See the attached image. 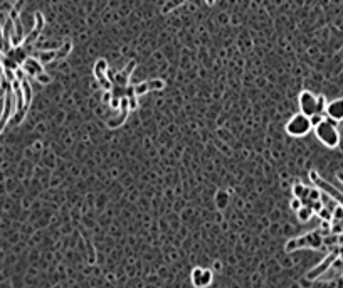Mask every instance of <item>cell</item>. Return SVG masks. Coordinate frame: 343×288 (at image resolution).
I'll use <instances>...</instances> for the list:
<instances>
[{
  "mask_svg": "<svg viewBox=\"0 0 343 288\" xmlns=\"http://www.w3.org/2000/svg\"><path fill=\"white\" fill-rule=\"evenodd\" d=\"M313 130H315V136L326 149H337L340 145V133H338L337 121L330 120L328 116H325L318 125H315Z\"/></svg>",
  "mask_w": 343,
  "mask_h": 288,
  "instance_id": "1",
  "label": "cell"
},
{
  "mask_svg": "<svg viewBox=\"0 0 343 288\" xmlns=\"http://www.w3.org/2000/svg\"><path fill=\"white\" fill-rule=\"evenodd\" d=\"M313 130V125H311L310 116L303 115V113H296L286 123V133L293 138H301V136H306L310 132Z\"/></svg>",
  "mask_w": 343,
  "mask_h": 288,
  "instance_id": "2",
  "label": "cell"
},
{
  "mask_svg": "<svg viewBox=\"0 0 343 288\" xmlns=\"http://www.w3.org/2000/svg\"><path fill=\"white\" fill-rule=\"evenodd\" d=\"M323 243V238L320 236L318 231H311V233L304 234V236H300L296 238V240H291L288 241V244H286V251L291 253L295 251V249H300V248H320Z\"/></svg>",
  "mask_w": 343,
  "mask_h": 288,
  "instance_id": "3",
  "label": "cell"
},
{
  "mask_svg": "<svg viewBox=\"0 0 343 288\" xmlns=\"http://www.w3.org/2000/svg\"><path fill=\"white\" fill-rule=\"evenodd\" d=\"M310 179L316 185V189H320V191L325 192V194L328 196V197H331L333 200H337L340 206H343V192L338 191L337 187H333L330 182L323 180L322 177L318 176V172H316V170H311V172H310Z\"/></svg>",
  "mask_w": 343,
  "mask_h": 288,
  "instance_id": "4",
  "label": "cell"
},
{
  "mask_svg": "<svg viewBox=\"0 0 343 288\" xmlns=\"http://www.w3.org/2000/svg\"><path fill=\"white\" fill-rule=\"evenodd\" d=\"M298 106L300 113L306 116H313L315 113H318V96L308 89L301 91L298 96Z\"/></svg>",
  "mask_w": 343,
  "mask_h": 288,
  "instance_id": "5",
  "label": "cell"
},
{
  "mask_svg": "<svg viewBox=\"0 0 343 288\" xmlns=\"http://www.w3.org/2000/svg\"><path fill=\"white\" fill-rule=\"evenodd\" d=\"M14 113H15L14 91H12V86H9V88L5 89V98H3V110H2V116H0V133H2L3 128L7 127V123L12 118Z\"/></svg>",
  "mask_w": 343,
  "mask_h": 288,
  "instance_id": "6",
  "label": "cell"
},
{
  "mask_svg": "<svg viewBox=\"0 0 343 288\" xmlns=\"http://www.w3.org/2000/svg\"><path fill=\"white\" fill-rule=\"evenodd\" d=\"M136 67V61H129L127 66L121 71H118L116 76L113 78V85L114 86H121V88H128L129 86V79H131V74Z\"/></svg>",
  "mask_w": 343,
  "mask_h": 288,
  "instance_id": "7",
  "label": "cell"
},
{
  "mask_svg": "<svg viewBox=\"0 0 343 288\" xmlns=\"http://www.w3.org/2000/svg\"><path fill=\"white\" fill-rule=\"evenodd\" d=\"M337 258H338V253H337V251L330 253V255L326 256L325 260H323L322 263L318 265V266H315L313 270L306 273V278H308V280H316L318 276H322L323 273H326V271L330 270V266L335 263V261H337Z\"/></svg>",
  "mask_w": 343,
  "mask_h": 288,
  "instance_id": "8",
  "label": "cell"
},
{
  "mask_svg": "<svg viewBox=\"0 0 343 288\" xmlns=\"http://www.w3.org/2000/svg\"><path fill=\"white\" fill-rule=\"evenodd\" d=\"M34 19H36V24H34V29L30 30L27 36L24 37V43H22V44L25 45V47L36 43L37 37L41 36V32H43V27H44V15H43V14H41V12H36V14H34Z\"/></svg>",
  "mask_w": 343,
  "mask_h": 288,
  "instance_id": "9",
  "label": "cell"
},
{
  "mask_svg": "<svg viewBox=\"0 0 343 288\" xmlns=\"http://www.w3.org/2000/svg\"><path fill=\"white\" fill-rule=\"evenodd\" d=\"M325 115L333 121H342L343 120V98H337L333 101L326 103Z\"/></svg>",
  "mask_w": 343,
  "mask_h": 288,
  "instance_id": "10",
  "label": "cell"
},
{
  "mask_svg": "<svg viewBox=\"0 0 343 288\" xmlns=\"http://www.w3.org/2000/svg\"><path fill=\"white\" fill-rule=\"evenodd\" d=\"M21 67L24 69L25 74L34 76V78H36L37 74L44 73V64L41 63V61L37 59V58H34V56H29V58H25L24 63L21 64Z\"/></svg>",
  "mask_w": 343,
  "mask_h": 288,
  "instance_id": "11",
  "label": "cell"
},
{
  "mask_svg": "<svg viewBox=\"0 0 343 288\" xmlns=\"http://www.w3.org/2000/svg\"><path fill=\"white\" fill-rule=\"evenodd\" d=\"M192 282L197 288H205L212 282V271L205 268H195L192 273Z\"/></svg>",
  "mask_w": 343,
  "mask_h": 288,
  "instance_id": "12",
  "label": "cell"
},
{
  "mask_svg": "<svg viewBox=\"0 0 343 288\" xmlns=\"http://www.w3.org/2000/svg\"><path fill=\"white\" fill-rule=\"evenodd\" d=\"M128 105H127V98H123L121 100V108H120V115L114 116V118L108 120V123H106V127L109 128V130H114V128H120L125 125V121L128 120Z\"/></svg>",
  "mask_w": 343,
  "mask_h": 288,
  "instance_id": "13",
  "label": "cell"
},
{
  "mask_svg": "<svg viewBox=\"0 0 343 288\" xmlns=\"http://www.w3.org/2000/svg\"><path fill=\"white\" fill-rule=\"evenodd\" d=\"M56 51L57 49H39L34 52V58H37L43 64H49L56 61Z\"/></svg>",
  "mask_w": 343,
  "mask_h": 288,
  "instance_id": "14",
  "label": "cell"
},
{
  "mask_svg": "<svg viewBox=\"0 0 343 288\" xmlns=\"http://www.w3.org/2000/svg\"><path fill=\"white\" fill-rule=\"evenodd\" d=\"M106 73H108V63L105 59H98L96 64H94V69H93V74L98 81L106 78Z\"/></svg>",
  "mask_w": 343,
  "mask_h": 288,
  "instance_id": "15",
  "label": "cell"
},
{
  "mask_svg": "<svg viewBox=\"0 0 343 288\" xmlns=\"http://www.w3.org/2000/svg\"><path fill=\"white\" fill-rule=\"evenodd\" d=\"M71 49H72V43L69 39L66 41V43H63L57 47V51H56V61H63V59H66L67 58V54L71 52Z\"/></svg>",
  "mask_w": 343,
  "mask_h": 288,
  "instance_id": "16",
  "label": "cell"
},
{
  "mask_svg": "<svg viewBox=\"0 0 343 288\" xmlns=\"http://www.w3.org/2000/svg\"><path fill=\"white\" fill-rule=\"evenodd\" d=\"M296 214H298V219L301 222H308L311 218H313L315 211L311 209V206H301L298 211H296Z\"/></svg>",
  "mask_w": 343,
  "mask_h": 288,
  "instance_id": "17",
  "label": "cell"
},
{
  "mask_svg": "<svg viewBox=\"0 0 343 288\" xmlns=\"http://www.w3.org/2000/svg\"><path fill=\"white\" fill-rule=\"evenodd\" d=\"M21 88H22V93H24V103H25V108H29L30 101H32V88L25 79L21 81Z\"/></svg>",
  "mask_w": 343,
  "mask_h": 288,
  "instance_id": "18",
  "label": "cell"
},
{
  "mask_svg": "<svg viewBox=\"0 0 343 288\" xmlns=\"http://www.w3.org/2000/svg\"><path fill=\"white\" fill-rule=\"evenodd\" d=\"M308 191H310V189L304 187V185L301 184V182H298V184L293 185V196L298 197V199H301L303 202L306 200V197H308Z\"/></svg>",
  "mask_w": 343,
  "mask_h": 288,
  "instance_id": "19",
  "label": "cell"
},
{
  "mask_svg": "<svg viewBox=\"0 0 343 288\" xmlns=\"http://www.w3.org/2000/svg\"><path fill=\"white\" fill-rule=\"evenodd\" d=\"M131 88H133V94H135V96H138V98L143 96V94H147V93H150L147 81H142V83H138V85H133Z\"/></svg>",
  "mask_w": 343,
  "mask_h": 288,
  "instance_id": "20",
  "label": "cell"
},
{
  "mask_svg": "<svg viewBox=\"0 0 343 288\" xmlns=\"http://www.w3.org/2000/svg\"><path fill=\"white\" fill-rule=\"evenodd\" d=\"M148 83V89L150 91H162L165 89V81L163 79H150Z\"/></svg>",
  "mask_w": 343,
  "mask_h": 288,
  "instance_id": "21",
  "label": "cell"
},
{
  "mask_svg": "<svg viewBox=\"0 0 343 288\" xmlns=\"http://www.w3.org/2000/svg\"><path fill=\"white\" fill-rule=\"evenodd\" d=\"M127 105H128V110L129 111H135L138 108V96L131 94V96H127Z\"/></svg>",
  "mask_w": 343,
  "mask_h": 288,
  "instance_id": "22",
  "label": "cell"
},
{
  "mask_svg": "<svg viewBox=\"0 0 343 288\" xmlns=\"http://www.w3.org/2000/svg\"><path fill=\"white\" fill-rule=\"evenodd\" d=\"M318 216L323 219V221H326V222L333 219V212H330L328 209H326V207H322V209L318 211Z\"/></svg>",
  "mask_w": 343,
  "mask_h": 288,
  "instance_id": "23",
  "label": "cell"
},
{
  "mask_svg": "<svg viewBox=\"0 0 343 288\" xmlns=\"http://www.w3.org/2000/svg\"><path fill=\"white\" fill-rule=\"evenodd\" d=\"M325 110H326V98L323 96V94H320L318 96V113L325 115Z\"/></svg>",
  "mask_w": 343,
  "mask_h": 288,
  "instance_id": "24",
  "label": "cell"
},
{
  "mask_svg": "<svg viewBox=\"0 0 343 288\" xmlns=\"http://www.w3.org/2000/svg\"><path fill=\"white\" fill-rule=\"evenodd\" d=\"M36 79L41 83V85H47V83H51V76L49 74H45V73H41V74H37L36 76Z\"/></svg>",
  "mask_w": 343,
  "mask_h": 288,
  "instance_id": "25",
  "label": "cell"
},
{
  "mask_svg": "<svg viewBox=\"0 0 343 288\" xmlns=\"http://www.w3.org/2000/svg\"><path fill=\"white\" fill-rule=\"evenodd\" d=\"M301 206H303V200H301V199H298V197H295V199L291 200V209L298 211Z\"/></svg>",
  "mask_w": 343,
  "mask_h": 288,
  "instance_id": "26",
  "label": "cell"
},
{
  "mask_svg": "<svg viewBox=\"0 0 343 288\" xmlns=\"http://www.w3.org/2000/svg\"><path fill=\"white\" fill-rule=\"evenodd\" d=\"M0 52L5 54V44H3V37L2 36H0Z\"/></svg>",
  "mask_w": 343,
  "mask_h": 288,
  "instance_id": "27",
  "label": "cell"
},
{
  "mask_svg": "<svg viewBox=\"0 0 343 288\" xmlns=\"http://www.w3.org/2000/svg\"><path fill=\"white\" fill-rule=\"evenodd\" d=\"M337 177H338V179H340V182L343 184V172H338V174H337Z\"/></svg>",
  "mask_w": 343,
  "mask_h": 288,
  "instance_id": "28",
  "label": "cell"
},
{
  "mask_svg": "<svg viewBox=\"0 0 343 288\" xmlns=\"http://www.w3.org/2000/svg\"><path fill=\"white\" fill-rule=\"evenodd\" d=\"M205 2H207V5H214L215 0H205Z\"/></svg>",
  "mask_w": 343,
  "mask_h": 288,
  "instance_id": "29",
  "label": "cell"
},
{
  "mask_svg": "<svg viewBox=\"0 0 343 288\" xmlns=\"http://www.w3.org/2000/svg\"><path fill=\"white\" fill-rule=\"evenodd\" d=\"M0 56H2V52H0Z\"/></svg>",
  "mask_w": 343,
  "mask_h": 288,
  "instance_id": "30",
  "label": "cell"
}]
</instances>
